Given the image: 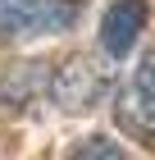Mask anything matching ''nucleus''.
<instances>
[{
    "label": "nucleus",
    "mask_w": 155,
    "mask_h": 160,
    "mask_svg": "<svg viewBox=\"0 0 155 160\" xmlns=\"http://www.w3.org/2000/svg\"><path fill=\"white\" fill-rule=\"evenodd\" d=\"M78 18V0H0V41L69 32Z\"/></svg>",
    "instance_id": "f257e3e1"
},
{
    "label": "nucleus",
    "mask_w": 155,
    "mask_h": 160,
    "mask_svg": "<svg viewBox=\"0 0 155 160\" xmlns=\"http://www.w3.org/2000/svg\"><path fill=\"white\" fill-rule=\"evenodd\" d=\"M46 92H50V101H55L60 110L87 114V110H96V105L109 96V73L96 60H87V55H73V60H64L60 69L50 73Z\"/></svg>",
    "instance_id": "f03ea898"
},
{
    "label": "nucleus",
    "mask_w": 155,
    "mask_h": 160,
    "mask_svg": "<svg viewBox=\"0 0 155 160\" xmlns=\"http://www.w3.org/2000/svg\"><path fill=\"white\" fill-rule=\"evenodd\" d=\"M114 114L132 137H155V55H142L128 87L114 101Z\"/></svg>",
    "instance_id": "7ed1b4c3"
},
{
    "label": "nucleus",
    "mask_w": 155,
    "mask_h": 160,
    "mask_svg": "<svg viewBox=\"0 0 155 160\" xmlns=\"http://www.w3.org/2000/svg\"><path fill=\"white\" fill-rule=\"evenodd\" d=\"M146 18H151V5L146 0H114L105 14H100V50L109 60H123L137 37L146 32Z\"/></svg>",
    "instance_id": "20e7f679"
},
{
    "label": "nucleus",
    "mask_w": 155,
    "mask_h": 160,
    "mask_svg": "<svg viewBox=\"0 0 155 160\" xmlns=\"http://www.w3.org/2000/svg\"><path fill=\"white\" fill-rule=\"evenodd\" d=\"M69 160H128V151L119 142H109V137H82L69 151Z\"/></svg>",
    "instance_id": "39448f33"
}]
</instances>
